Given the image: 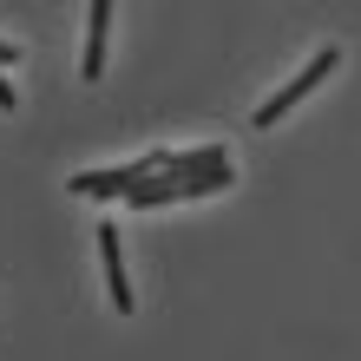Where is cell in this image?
Instances as JSON below:
<instances>
[{
    "mask_svg": "<svg viewBox=\"0 0 361 361\" xmlns=\"http://www.w3.org/2000/svg\"><path fill=\"white\" fill-rule=\"evenodd\" d=\"M335 59H342V53H335V47H322V53H315V59H309V66L289 79L283 92H276V99H263L257 112H250V125H257V132H263V125H283V118L295 112V105H302V99H309V92H315V86H322V79L335 73Z\"/></svg>",
    "mask_w": 361,
    "mask_h": 361,
    "instance_id": "cell-1",
    "label": "cell"
},
{
    "mask_svg": "<svg viewBox=\"0 0 361 361\" xmlns=\"http://www.w3.org/2000/svg\"><path fill=\"white\" fill-rule=\"evenodd\" d=\"M145 178H158L152 152L132 158V164H112V171H79V178H73V190H79V197H125V190L145 184Z\"/></svg>",
    "mask_w": 361,
    "mask_h": 361,
    "instance_id": "cell-2",
    "label": "cell"
},
{
    "mask_svg": "<svg viewBox=\"0 0 361 361\" xmlns=\"http://www.w3.org/2000/svg\"><path fill=\"white\" fill-rule=\"evenodd\" d=\"M99 257H105V283H112V309H118V315H132L138 302H132V276H125V243H118V224H112V217L99 224Z\"/></svg>",
    "mask_w": 361,
    "mask_h": 361,
    "instance_id": "cell-3",
    "label": "cell"
},
{
    "mask_svg": "<svg viewBox=\"0 0 361 361\" xmlns=\"http://www.w3.org/2000/svg\"><path fill=\"white\" fill-rule=\"evenodd\" d=\"M105 33H112V0H92V7H86V59H79L86 79L105 73Z\"/></svg>",
    "mask_w": 361,
    "mask_h": 361,
    "instance_id": "cell-4",
    "label": "cell"
},
{
    "mask_svg": "<svg viewBox=\"0 0 361 361\" xmlns=\"http://www.w3.org/2000/svg\"><path fill=\"white\" fill-rule=\"evenodd\" d=\"M217 164H230L224 158V145H184V152H164V171L158 178H197V171H217Z\"/></svg>",
    "mask_w": 361,
    "mask_h": 361,
    "instance_id": "cell-5",
    "label": "cell"
},
{
    "mask_svg": "<svg viewBox=\"0 0 361 361\" xmlns=\"http://www.w3.org/2000/svg\"><path fill=\"white\" fill-rule=\"evenodd\" d=\"M178 197H184L178 178H145V184L125 190V204H132V210H158V204H178Z\"/></svg>",
    "mask_w": 361,
    "mask_h": 361,
    "instance_id": "cell-6",
    "label": "cell"
},
{
    "mask_svg": "<svg viewBox=\"0 0 361 361\" xmlns=\"http://www.w3.org/2000/svg\"><path fill=\"white\" fill-rule=\"evenodd\" d=\"M230 178H237L230 164H217V171H197V178H184V197H210V190H224Z\"/></svg>",
    "mask_w": 361,
    "mask_h": 361,
    "instance_id": "cell-7",
    "label": "cell"
},
{
    "mask_svg": "<svg viewBox=\"0 0 361 361\" xmlns=\"http://www.w3.org/2000/svg\"><path fill=\"white\" fill-rule=\"evenodd\" d=\"M13 59H20V47H13V39H0V73H7Z\"/></svg>",
    "mask_w": 361,
    "mask_h": 361,
    "instance_id": "cell-8",
    "label": "cell"
},
{
    "mask_svg": "<svg viewBox=\"0 0 361 361\" xmlns=\"http://www.w3.org/2000/svg\"><path fill=\"white\" fill-rule=\"evenodd\" d=\"M0 112H13V86H7V79H0Z\"/></svg>",
    "mask_w": 361,
    "mask_h": 361,
    "instance_id": "cell-9",
    "label": "cell"
}]
</instances>
